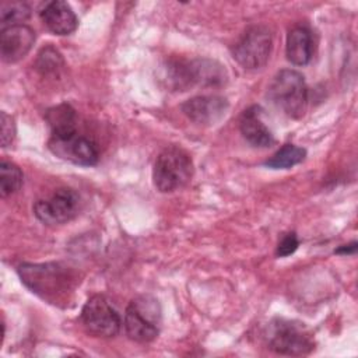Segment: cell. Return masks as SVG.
Segmentation results:
<instances>
[{
  "mask_svg": "<svg viewBox=\"0 0 358 358\" xmlns=\"http://www.w3.org/2000/svg\"><path fill=\"white\" fill-rule=\"evenodd\" d=\"M46 122L52 129V136H70L77 133L76 110L69 103H60L46 112Z\"/></svg>",
  "mask_w": 358,
  "mask_h": 358,
  "instance_id": "obj_15",
  "label": "cell"
},
{
  "mask_svg": "<svg viewBox=\"0 0 358 358\" xmlns=\"http://www.w3.org/2000/svg\"><path fill=\"white\" fill-rule=\"evenodd\" d=\"M355 250H357V242H352V243H350V245H343V246H340V248L336 250V253L351 255V253H355Z\"/></svg>",
  "mask_w": 358,
  "mask_h": 358,
  "instance_id": "obj_22",
  "label": "cell"
},
{
  "mask_svg": "<svg viewBox=\"0 0 358 358\" xmlns=\"http://www.w3.org/2000/svg\"><path fill=\"white\" fill-rule=\"evenodd\" d=\"M267 95L287 116L301 117L308 102V87L299 71L285 69L275 74Z\"/></svg>",
  "mask_w": 358,
  "mask_h": 358,
  "instance_id": "obj_3",
  "label": "cell"
},
{
  "mask_svg": "<svg viewBox=\"0 0 358 358\" xmlns=\"http://www.w3.org/2000/svg\"><path fill=\"white\" fill-rule=\"evenodd\" d=\"M48 145L56 157L77 165L90 166L95 165L98 161L96 145L87 137L80 136L78 133L62 137L50 136Z\"/></svg>",
  "mask_w": 358,
  "mask_h": 358,
  "instance_id": "obj_9",
  "label": "cell"
},
{
  "mask_svg": "<svg viewBox=\"0 0 358 358\" xmlns=\"http://www.w3.org/2000/svg\"><path fill=\"white\" fill-rule=\"evenodd\" d=\"M0 137H1V147H8L15 136V124L14 119L7 115L6 112L0 113Z\"/></svg>",
  "mask_w": 358,
  "mask_h": 358,
  "instance_id": "obj_20",
  "label": "cell"
},
{
  "mask_svg": "<svg viewBox=\"0 0 358 358\" xmlns=\"http://www.w3.org/2000/svg\"><path fill=\"white\" fill-rule=\"evenodd\" d=\"M239 130L243 138L253 147H270L274 144V137L270 129L262 120V108L250 106L243 110L239 119Z\"/></svg>",
  "mask_w": 358,
  "mask_h": 358,
  "instance_id": "obj_13",
  "label": "cell"
},
{
  "mask_svg": "<svg viewBox=\"0 0 358 358\" xmlns=\"http://www.w3.org/2000/svg\"><path fill=\"white\" fill-rule=\"evenodd\" d=\"M31 15V8L22 1H7L0 7V21L3 28L11 25H20Z\"/></svg>",
  "mask_w": 358,
  "mask_h": 358,
  "instance_id": "obj_18",
  "label": "cell"
},
{
  "mask_svg": "<svg viewBox=\"0 0 358 358\" xmlns=\"http://www.w3.org/2000/svg\"><path fill=\"white\" fill-rule=\"evenodd\" d=\"M43 24L56 35H70L78 25L77 15L69 3L62 0L49 1L41 10Z\"/></svg>",
  "mask_w": 358,
  "mask_h": 358,
  "instance_id": "obj_12",
  "label": "cell"
},
{
  "mask_svg": "<svg viewBox=\"0 0 358 358\" xmlns=\"http://www.w3.org/2000/svg\"><path fill=\"white\" fill-rule=\"evenodd\" d=\"M298 246H299V241H298L296 235L294 232L285 234L277 245V256H280V257L289 256L296 250Z\"/></svg>",
  "mask_w": 358,
  "mask_h": 358,
  "instance_id": "obj_21",
  "label": "cell"
},
{
  "mask_svg": "<svg viewBox=\"0 0 358 358\" xmlns=\"http://www.w3.org/2000/svg\"><path fill=\"white\" fill-rule=\"evenodd\" d=\"M193 175V161L186 150L179 145L164 148L154 164L152 179L162 193H171L183 187Z\"/></svg>",
  "mask_w": 358,
  "mask_h": 358,
  "instance_id": "obj_2",
  "label": "cell"
},
{
  "mask_svg": "<svg viewBox=\"0 0 358 358\" xmlns=\"http://www.w3.org/2000/svg\"><path fill=\"white\" fill-rule=\"evenodd\" d=\"M81 322L85 330L95 337H113L122 324L117 310L102 295H94L85 302Z\"/></svg>",
  "mask_w": 358,
  "mask_h": 358,
  "instance_id": "obj_7",
  "label": "cell"
},
{
  "mask_svg": "<svg viewBox=\"0 0 358 358\" xmlns=\"http://www.w3.org/2000/svg\"><path fill=\"white\" fill-rule=\"evenodd\" d=\"M80 208V196L69 187L57 189L49 199L38 200L34 206L35 217L46 225H59L71 221Z\"/></svg>",
  "mask_w": 358,
  "mask_h": 358,
  "instance_id": "obj_8",
  "label": "cell"
},
{
  "mask_svg": "<svg viewBox=\"0 0 358 358\" xmlns=\"http://www.w3.org/2000/svg\"><path fill=\"white\" fill-rule=\"evenodd\" d=\"M22 186V172L21 169L10 162L1 161L0 162V193L1 197H7L18 192Z\"/></svg>",
  "mask_w": 358,
  "mask_h": 358,
  "instance_id": "obj_17",
  "label": "cell"
},
{
  "mask_svg": "<svg viewBox=\"0 0 358 358\" xmlns=\"http://www.w3.org/2000/svg\"><path fill=\"white\" fill-rule=\"evenodd\" d=\"M306 157V150L295 144L282 145L270 159L266 161V166L271 169H288L301 164Z\"/></svg>",
  "mask_w": 358,
  "mask_h": 358,
  "instance_id": "obj_16",
  "label": "cell"
},
{
  "mask_svg": "<svg viewBox=\"0 0 358 358\" xmlns=\"http://www.w3.org/2000/svg\"><path fill=\"white\" fill-rule=\"evenodd\" d=\"M268 348L282 355H306L313 350L310 333L299 323L278 319L267 331Z\"/></svg>",
  "mask_w": 358,
  "mask_h": 358,
  "instance_id": "obj_5",
  "label": "cell"
},
{
  "mask_svg": "<svg viewBox=\"0 0 358 358\" xmlns=\"http://www.w3.org/2000/svg\"><path fill=\"white\" fill-rule=\"evenodd\" d=\"M35 42V32L25 24L11 25L1 29L0 34V53L7 63L21 60L31 50Z\"/></svg>",
  "mask_w": 358,
  "mask_h": 358,
  "instance_id": "obj_11",
  "label": "cell"
},
{
  "mask_svg": "<svg viewBox=\"0 0 358 358\" xmlns=\"http://www.w3.org/2000/svg\"><path fill=\"white\" fill-rule=\"evenodd\" d=\"M62 64H63V60H62L60 53L56 49H53L52 46L42 49V52L38 56V62H36L38 70L43 74L56 73L62 67Z\"/></svg>",
  "mask_w": 358,
  "mask_h": 358,
  "instance_id": "obj_19",
  "label": "cell"
},
{
  "mask_svg": "<svg viewBox=\"0 0 358 358\" xmlns=\"http://www.w3.org/2000/svg\"><path fill=\"white\" fill-rule=\"evenodd\" d=\"M273 36L267 27H249L232 49L234 59L248 70L263 67L271 53Z\"/></svg>",
  "mask_w": 358,
  "mask_h": 358,
  "instance_id": "obj_6",
  "label": "cell"
},
{
  "mask_svg": "<svg viewBox=\"0 0 358 358\" xmlns=\"http://www.w3.org/2000/svg\"><path fill=\"white\" fill-rule=\"evenodd\" d=\"M312 34L306 27L298 25L289 29L287 35V59L295 66H305L312 57Z\"/></svg>",
  "mask_w": 358,
  "mask_h": 358,
  "instance_id": "obj_14",
  "label": "cell"
},
{
  "mask_svg": "<svg viewBox=\"0 0 358 358\" xmlns=\"http://www.w3.org/2000/svg\"><path fill=\"white\" fill-rule=\"evenodd\" d=\"M21 281L50 303L63 301L74 285L73 273L60 263H24L18 267Z\"/></svg>",
  "mask_w": 358,
  "mask_h": 358,
  "instance_id": "obj_1",
  "label": "cell"
},
{
  "mask_svg": "<svg viewBox=\"0 0 358 358\" xmlns=\"http://www.w3.org/2000/svg\"><path fill=\"white\" fill-rule=\"evenodd\" d=\"M182 110L192 122L200 126H211L225 116L228 102L220 95H199L182 103Z\"/></svg>",
  "mask_w": 358,
  "mask_h": 358,
  "instance_id": "obj_10",
  "label": "cell"
},
{
  "mask_svg": "<svg viewBox=\"0 0 358 358\" xmlns=\"http://www.w3.org/2000/svg\"><path fill=\"white\" fill-rule=\"evenodd\" d=\"M161 308L155 298L141 295L133 299L124 313V329L129 338L137 343H150L158 337Z\"/></svg>",
  "mask_w": 358,
  "mask_h": 358,
  "instance_id": "obj_4",
  "label": "cell"
}]
</instances>
